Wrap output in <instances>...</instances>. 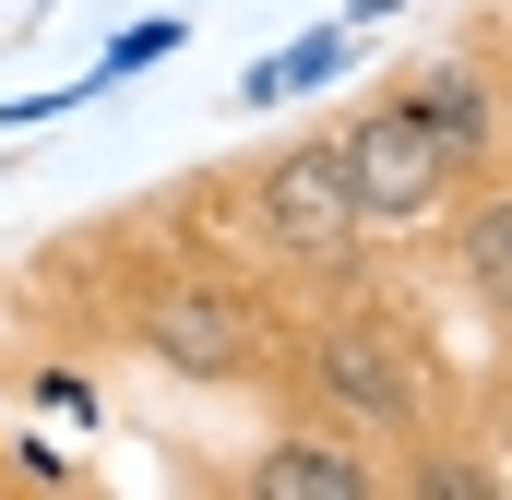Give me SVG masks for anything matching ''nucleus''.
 <instances>
[{
    "label": "nucleus",
    "instance_id": "1",
    "mask_svg": "<svg viewBox=\"0 0 512 500\" xmlns=\"http://www.w3.org/2000/svg\"><path fill=\"white\" fill-rule=\"evenodd\" d=\"M298 381H310V405H322L334 429H358V441H429V417H441L429 346H417L405 322H382V310L310 322V334H298Z\"/></svg>",
    "mask_w": 512,
    "mask_h": 500
},
{
    "label": "nucleus",
    "instance_id": "2",
    "mask_svg": "<svg viewBox=\"0 0 512 500\" xmlns=\"http://www.w3.org/2000/svg\"><path fill=\"white\" fill-rule=\"evenodd\" d=\"M131 346L155 358V370L179 381H251L262 358H274V310H262L239 274H167V286H143L131 298Z\"/></svg>",
    "mask_w": 512,
    "mask_h": 500
},
{
    "label": "nucleus",
    "instance_id": "3",
    "mask_svg": "<svg viewBox=\"0 0 512 500\" xmlns=\"http://www.w3.org/2000/svg\"><path fill=\"white\" fill-rule=\"evenodd\" d=\"M334 155H346V191H358V239H429V227L453 215V191H465V167L405 120V96L346 108Z\"/></svg>",
    "mask_w": 512,
    "mask_h": 500
},
{
    "label": "nucleus",
    "instance_id": "4",
    "mask_svg": "<svg viewBox=\"0 0 512 500\" xmlns=\"http://www.w3.org/2000/svg\"><path fill=\"white\" fill-rule=\"evenodd\" d=\"M239 227H251V250L286 262V274H334V262H358V191H346L334 131H322V143H286V155L262 167L251 203H239Z\"/></svg>",
    "mask_w": 512,
    "mask_h": 500
},
{
    "label": "nucleus",
    "instance_id": "5",
    "mask_svg": "<svg viewBox=\"0 0 512 500\" xmlns=\"http://www.w3.org/2000/svg\"><path fill=\"white\" fill-rule=\"evenodd\" d=\"M239 489L251 500H382V453L358 441V429H334V417H310V429H274L251 465H239Z\"/></svg>",
    "mask_w": 512,
    "mask_h": 500
},
{
    "label": "nucleus",
    "instance_id": "6",
    "mask_svg": "<svg viewBox=\"0 0 512 500\" xmlns=\"http://www.w3.org/2000/svg\"><path fill=\"white\" fill-rule=\"evenodd\" d=\"M393 96H405V120L429 131L453 167H489V155H501V96H489V72H477V60H417Z\"/></svg>",
    "mask_w": 512,
    "mask_h": 500
},
{
    "label": "nucleus",
    "instance_id": "7",
    "mask_svg": "<svg viewBox=\"0 0 512 500\" xmlns=\"http://www.w3.org/2000/svg\"><path fill=\"white\" fill-rule=\"evenodd\" d=\"M441 250H453V286L489 310L512 334V179H477V191H453V215H441Z\"/></svg>",
    "mask_w": 512,
    "mask_h": 500
},
{
    "label": "nucleus",
    "instance_id": "8",
    "mask_svg": "<svg viewBox=\"0 0 512 500\" xmlns=\"http://www.w3.org/2000/svg\"><path fill=\"white\" fill-rule=\"evenodd\" d=\"M346 60H358V24H310V36H286L274 60H251V72H239V108H286V96L334 84Z\"/></svg>",
    "mask_w": 512,
    "mask_h": 500
},
{
    "label": "nucleus",
    "instance_id": "9",
    "mask_svg": "<svg viewBox=\"0 0 512 500\" xmlns=\"http://www.w3.org/2000/svg\"><path fill=\"white\" fill-rule=\"evenodd\" d=\"M179 48H191V24H179V12H155V24H131L120 48H108V84H120V72H143V60H179Z\"/></svg>",
    "mask_w": 512,
    "mask_h": 500
},
{
    "label": "nucleus",
    "instance_id": "10",
    "mask_svg": "<svg viewBox=\"0 0 512 500\" xmlns=\"http://www.w3.org/2000/svg\"><path fill=\"white\" fill-rule=\"evenodd\" d=\"M36 405H48V417H96V393H84L72 370H36Z\"/></svg>",
    "mask_w": 512,
    "mask_h": 500
}]
</instances>
